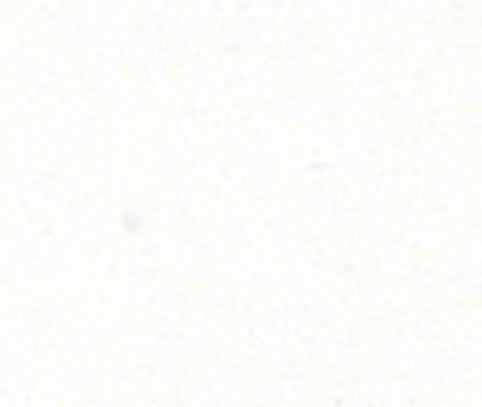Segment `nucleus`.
Segmentation results:
<instances>
[]
</instances>
